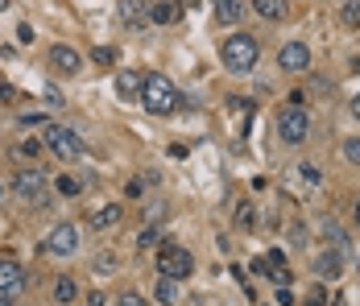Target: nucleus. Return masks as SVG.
<instances>
[{"instance_id": "nucleus-27", "label": "nucleus", "mask_w": 360, "mask_h": 306, "mask_svg": "<svg viewBox=\"0 0 360 306\" xmlns=\"http://www.w3.org/2000/svg\"><path fill=\"white\" fill-rule=\"evenodd\" d=\"M37 153H41L37 141H21V158H37Z\"/></svg>"}, {"instance_id": "nucleus-30", "label": "nucleus", "mask_w": 360, "mask_h": 306, "mask_svg": "<svg viewBox=\"0 0 360 306\" xmlns=\"http://www.w3.org/2000/svg\"><path fill=\"white\" fill-rule=\"evenodd\" d=\"M46 100H50V108H58V103H63V96H58V87H46Z\"/></svg>"}, {"instance_id": "nucleus-32", "label": "nucleus", "mask_w": 360, "mask_h": 306, "mask_svg": "<svg viewBox=\"0 0 360 306\" xmlns=\"http://www.w3.org/2000/svg\"><path fill=\"white\" fill-rule=\"evenodd\" d=\"M13 96H17V91H13L8 83H0V100H4V103H13Z\"/></svg>"}, {"instance_id": "nucleus-5", "label": "nucleus", "mask_w": 360, "mask_h": 306, "mask_svg": "<svg viewBox=\"0 0 360 306\" xmlns=\"http://www.w3.org/2000/svg\"><path fill=\"white\" fill-rule=\"evenodd\" d=\"M158 269H162V277L182 281V277H191V269H195V257L182 244H162L158 248Z\"/></svg>"}, {"instance_id": "nucleus-14", "label": "nucleus", "mask_w": 360, "mask_h": 306, "mask_svg": "<svg viewBox=\"0 0 360 306\" xmlns=\"http://www.w3.org/2000/svg\"><path fill=\"white\" fill-rule=\"evenodd\" d=\"M315 273H319V277H340V273H344V257H340V253H319V257H315Z\"/></svg>"}, {"instance_id": "nucleus-31", "label": "nucleus", "mask_w": 360, "mask_h": 306, "mask_svg": "<svg viewBox=\"0 0 360 306\" xmlns=\"http://www.w3.org/2000/svg\"><path fill=\"white\" fill-rule=\"evenodd\" d=\"M17 42H21V46H25V42H34V30H30V25H21V30H17Z\"/></svg>"}, {"instance_id": "nucleus-37", "label": "nucleus", "mask_w": 360, "mask_h": 306, "mask_svg": "<svg viewBox=\"0 0 360 306\" xmlns=\"http://www.w3.org/2000/svg\"><path fill=\"white\" fill-rule=\"evenodd\" d=\"M356 224H360V203H356Z\"/></svg>"}, {"instance_id": "nucleus-15", "label": "nucleus", "mask_w": 360, "mask_h": 306, "mask_svg": "<svg viewBox=\"0 0 360 306\" xmlns=\"http://www.w3.org/2000/svg\"><path fill=\"white\" fill-rule=\"evenodd\" d=\"M141 83H145V75H116V91L124 96V100H141Z\"/></svg>"}, {"instance_id": "nucleus-2", "label": "nucleus", "mask_w": 360, "mask_h": 306, "mask_svg": "<svg viewBox=\"0 0 360 306\" xmlns=\"http://www.w3.org/2000/svg\"><path fill=\"white\" fill-rule=\"evenodd\" d=\"M219 58H224V67L232 70V75H249V70L257 67V58H261V46H257V37H249V34H232L224 42Z\"/></svg>"}, {"instance_id": "nucleus-17", "label": "nucleus", "mask_w": 360, "mask_h": 306, "mask_svg": "<svg viewBox=\"0 0 360 306\" xmlns=\"http://www.w3.org/2000/svg\"><path fill=\"white\" fill-rule=\"evenodd\" d=\"M216 17L224 25H236L245 17V0H216Z\"/></svg>"}, {"instance_id": "nucleus-3", "label": "nucleus", "mask_w": 360, "mask_h": 306, "mask_svg": "<svg viewBox=\"0 0 360 306\" xmlns=\"http://www.w3.org/2000/svg\"><path fill=\"white\" fill-rule=\"evenodd\" d=\"M278 136H282L286 145H302V141L311 136V116H307L302 103H286V108L278 112Z\"/></svg>"}, {"instance_id": "nucleus-13", "label": "nucleus", "mask_w": 360, "mask_h": 306, "mask_svg": "<svg viewBox=\"0 0 360 306\" xmlns=\"http://www.w3.org/2000/svg\"><path fill=\"white\" fill-rule=\"evenodd\" d=\"M124 219V207L120 203H108V207H100L96 215H91V224H96V232H108V228H116Z\"/></svg>"}, {"instance_id": "nucleus-36", "label": "nucleus", "mask_w": 360, "mask_h": 306, "mask_svg": "<svg viewBox=\"0 0 360 306\" xmlns=\"http://www.w3.org/2000/svg\"><path fill=\"white\" fill-rule=\"evenodd\" d=\"M352 70H356V75H360V58H352Z\"/></svg>"}, {"instance_id": "nucleus-19", "label": "nucleus", "mask_w": 360, "mask_h": 306, "mask_svg": "<svg viewBox=\"0 0 360 306\" xmlns=\"http://www.w3.org/2000/svg\"><path fill=\"white\" fill-rule=\"evenodd\" d=\"M145 8H149L145 0H120V17H124L129 25H141V21H145Z\"/></svg>"}, {"instance_id": "nucleus-38", "label": "nucleus", "mask_w": 360, "mask_h": 306, "mask_svg": "<svg viewBox=\"0 0 360 306\" xmlns=\"http://www.w3.org/2000/svg\"><path fill=\"white\" fill-rule=\"evenodd\" d=\"M0 199H4V186H0Z\"/></svg>"}, {"instance_id": "nucleus-29", "label": "nucleus", "mask_w": 360, "mask_h": 306, "mask_svg": "<svg viewBox=\"0 0 360 306\" xmlns=\"http://www.w3.org/2000/svg\"><path fill=\"white\" fill-rule=\"evenodd\" d=\"M294 302H298V298H294L290 290H278V306H294Z\"/></svg>"}, {"instance_id": "nucleus-10", "label": "nucleus", "mask_w": 360, "mask_h": 306, "mask_svg": "<svg viewBox=\"0 0 360 306\" xmlns=\"http://www.w3.org/2000/svg\"><path fill=\"white\" fill-rule=\"evenodd\" d=\"M25 290V269L17 261H0V298H17Z\"/></svg>"}, {"instance_id": "nucleus-21", "label": "nucleus", "mask_w": 360, "mask_h": 306, "mask_svg": "<svg viewBox=\"0 0 360 306\" xmlns=\"http://www.w3.org/2000/svg\"><path fill=\"white\" fill-rule=\"evenodd\" d=\"M91 63H96V67H112V63H116V50H112V46H96Z\"/></svg>"}, {"instance_id": "nucleus-11", "label": "nucleus", "mask_w": 360, "mask_h": 306, "mask_svg": "<svg viewBox=\"0 0 360 306\" xmlns=\"http://www.w3.org/2000/svg\"><path fill=\"white\" fill-rule=\"evenodd\" d=\"M252 13H257L261 21H286L290 0H252Z\"/></svg>"}, {"instance_id": "nucleus-4", "label": "nucleus", "mask_w": 360, "mask_h": 306, "mask_svg": "<svg viewBox=\"0 0 360 306\" xmlns=\"http://www.w3.org/2000/svg\"><path fill=\"white\" fill-rule=\"evenodd\" d=\"M13 195L25 203H46V174L41 166H21L13 174Z\"/></svg>"}, {"instance_id": "nucleus-26", "label": "nucleus", "mask_w": 360, "mask_h": 306, "mask_svg": "<svg viewBox=\"0 0 360 306\" xmlns=\"http://www.w3.org/2000/svg\"><path fill=\"white\" fill-rule=\"evenodd\" d=\"M236 224H240V228H249V224H252V203L236 207Z\"/></svg>"}, {"instance_id": "nucleus-1", "label": "nucleus", "mask_w": 360, "mask_h": 306, "mask_svg": "<svg viewBox=\"0 0 360 306\" xmlns=\"http://www.w3.org/2000/svg\"><path fill=\"white\" fill-rule=\"evenodd\" d=\"M141 103H145V112H149V116H170V112L182 103V91L166 79V75H145Z\"/></svg>"}, {"instance_id": "nucleus-35", "label": "nucleus", "mask_w": 360, "mask_h": 306, "mask_svg": "<svg viewBox=\"0 0 360 306\" xmlns=\"http://www.w3.org/2000/svg\"><path fill=\"white\" fill-rule=\"evenodd\" d=\"M0 306H17V302H13V298H0Z\"/></svg>"}, {"instance_id": "nucleus-8", "label": "nucleus", "mask_w": 360, "mask_h": 306, "mask_svg": "<svg viewBox=\"0 0 360 306\" xmlns=\"http://www.w3.org/2000/svg\"><path fill=\"white\" fill-rule=\"evenodd\" d=\"M75 248H79V228H75V224H54L50 236H46V253H54V257H71Z\"/></svg>"}, {"instance_id": "nucleus-34", "label": "nucleus", "mask_w": 360, "mask_h": 306, "mask_svg": "<svg viewBox=\"0 0 360 306\" xmlns=\"http://www.w3.org/2000/svg\"><path fill=\"white\" fill-rule=\"evenodd\" d=\"M352 116H356V120H360V91H356V96H352Z\"/></svg>"}, {"instance_id": "nucleus-18", "label": "nucleus", "mask_w": 360, "mask_h": 306, "mask_svg": "<svg viewBox=\"0 0 360 306\" xmlns=\"http://www.w3.org/2000/svg\"><path fill=\"white\" fill-rule=\"evenodd\" d=\"M75 298H79V286H75L71 277H58V281H54V302H58V306H71Z\"/></svg>"}, {"instance_id": "nucleus-24", "label": "nucleus", "mask_w": 360, "mask_h": 306, "mask_svg": "<svg viewBox=\"0 0 360 306\" xmlns=\"http://www.w3.org/2000/svg\"><path fill=\"white\" fill-rule=\"evenodd\" d=\"M344 158H348L352 166H360V136H352V141H344Z\"/></svg>"}, {"instance_id": "nucleus-33", "label": "nucleus", "mask_w": 360, "mask_h": 306, "mask_svg": "<svg viewBox=\"0 0 360 306\" xmlns=\"http://www.w3.org/2000/svg\"><path fill=\"white\" fill-rule=\"evenodd\" d=\"M87 302H91V306H108V294H100V290H96V294H91Z\"/></svg>"}, {"instance_id": "nucleus-6", "label": "nucleus", "mask_w": 360, "mask_h": 306, "mask_svg": "<svg viewBox=\"0 0 360 306\" xmlns=\"http://www.w3.org/2000/svg\"><path fill=\"white\" fill-rule=\"evenodd\" d=\"M46 145L63 158V162H79L87 149H83V141H79V133L75 129H67V125H50L46 129Z\"/></svg>"}, {"instance_id": "nucleus-20", "label": "nucleus", "mask_w": 360, "mask_h": 306, "mask_svg": "<svg viewBox=\"0 0 360 306\" xmlns=\"http://www.w3.org/2000/svg\"><path fill=\"white\" fill-rule=\"evenodd\" d=\"M162 232H166L162 224H145V232H141V240H137V248H149V244H158V240H162Z\"/></svg>"}, {"instance_id": "nucleus-22", "label": "nucleus", "mask_w": 360, "mask_h": 306, "mask_svg": "<svg viewBox=\"0 0 360 306\" xmlns=\"http://www.w3.org/2000/svg\"><path fill=\"white\" fill-rule=\"evenodd\" d=\"M344 21L352 30H360V0H344Z\"/></svg>"}, {"instance_id": "nucleus-12", "label": "nucleus", "mask_w": 360, "mask_h": 306, "mask_svg": "<svg viewBox=\"0 0 360 306\" xmlns=\"http://www.w3.org/2000/svg\"><path fill=\"white\" fill-rule=\"evenodd\" d=\"M179 17H182V8L174 0H158V4L149 8V21H153V25H174Z\"/></svg>"}, {"instance_id": "nucleus-7", "label": "nucleus", "mask_w": 360, "mask_h": 306, "mask_svg": "<svg viewBox=\"0 0 360 306\" xmlns=\"http://www.w3.org/2000/svg\"><path fill=\"white\" fill-rule=\"evenodd\" d=\"M278 67L290 70V75H307V70H311V46H302V42H286V46L278 50Z\"/></svg>"}, {"instance_id": "nucleus-28", "label": "nucleus", "mask_w": 360, "mask_h": 306, "mask_svg": "<svg viewBox=\"0 0 360 306\" xmlns=\"http://www.w3.org/2000/svg\"><path fill=\"white\" fill-rule=\"evenodd\" d=\"M112 261H116V257H112V253H104V257H96V269H104V273H108V269H116V265H112Z\"/></svg>"}, {"instance_id": "nucleus-16", "label": "nucleus", "mask_w": 360, "mask_h": 306, "mask_svg": "<svg viewBox=\"0 0 360 306\" xmlns=\"http://www.w3.org/2000/svg\"><path fill=\"white\" fill-rule=\"evenodd\" d=\"M153 298H158L162 306H174V302L182 298V294H179V281H174V277H158V286H153Z\"/></svg>"}, {"instance_id": "nucleus-23", "label": "nucleus", "mask_w": 360, "mask_h": 306, "mask_svg": "<svg viewBox=\"0 0 360 306\" xmlns=\"http://www.w3.org/2000/svg\"><path fill=\"white\" fill-rule=\"evenodd\" d=\"M54 191H58V195H67V199H71V195H79V182H75V178H67V174H63V178H58V182H54Z\"/></svg>"}, {"instance_id": "nucleus-25", "label": "nucleus", "mask_w": 360, "mask_h": 306, "mask_svg": "<svg viewBox=\"0 0 360 306\" xmlns=\"http://www.w3.org/2000/svg\"><path fill=\"white\" fill-rule=\"evenodd\" d=\"M116 306H149V302H145L137 290H129V294H120V298H116Z\"/></svg>"}, {"instance_id": "nucleus-9", "label": "nucleus", "mask_w": 360, "mask_h": 306, "mask_svg": "<svg viewBox=\"0 0 360 306\" xmlns=\"http://www.w3.org/2000/svg\"><path fill=\"white\" fill-rule=\"evenodd\" d=\"M50 70L54 75H79L83 70V54L75 50V46H50Z\"/></svg>"}]
</instances>
